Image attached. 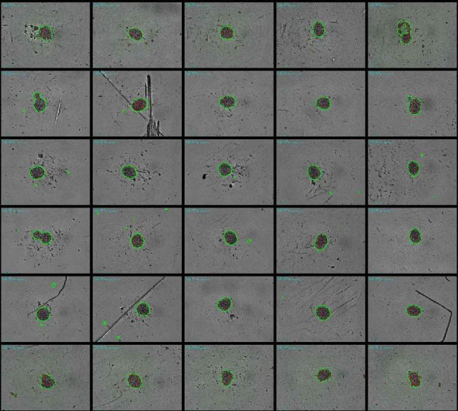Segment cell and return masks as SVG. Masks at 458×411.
Returning <instances> with one entry per match:
<instances>
[{"label": "cell", "mask_w": 458, "mask_h": 411, "mask_svg": "<svg viewBox=\"0 0 458 411\" xmlns=\"http://www.w3.org/2000/svg\"><path fill=\"white\" fill-rule=\"evenodd\" d=\"M454 138L367 139L366 207L457 206Z\"/></svg>", "instance_id": "cell-15"}, {"label": "cell", "mask_w": 458, "mask_h": 411, "mask_svg": "<svg viewBox=\"0 0 458 411\" xmlns=\"http://www.w3.org/2000/svg\"><path fill=\"white\" fill-rule=\"evenodd\" d=\"M275 70H183V139L275 138Z\"/></svg>", "instance_id": "cell-1"}, {"label": "cell", "mask_w": 458, "mask_h": 411, "mask_svg": "<svg viewBox=\"0 0 458 411\" xmlns=\"http://www.w3.org/2000/svg\"><path fill=\"white\" fill-rule=\"evenodd\" d=\"M457 274L367 275L366 343H457Z\"/></svg>", "instance_id": "cell-14"}, {"label": "cell", "mask_w": 458, "mask_h": 411, "mask_svg": "<svg viewBox=\"0 0 458 411\" xmlns=\"http://www.w3.org/2000/svg\"><path fill=\"white\" fill-rule=\"evenodd\" d=\"M275 274L183 275V343H275Z\"/></svg>", "instance_id": "cell-3"}, {"label": "cell", "mask_w": 458, "mask_h": 411, "mask_svg": "<svg viewBox=\"0 0 458 411\" xmlns=\"http://www.w3.org/2000/svg\"><path fill=\"white\" fill-rule=\"evenodd\" d=\"M109 8L104 67L183 69V3Z\"/></svg>", "instance_id": "cell-25"}, {"label": "cell", "mask_w": 458, "mask_h": 411, "mask_svg": "<svg viewBox=\"0 0 458 411\" xmlns=\"http://www.w3.org/2000/svg\"><path fill=\"white\" fill-rule=\"evenodd\" d=\"M275 210L183 207V275L275 274Z\"/></svg>", "instance_id": "cell-10"}, {"label": "cell", "mask_w": 458, "mask_h": 411, "mask_svg": "<svg viewBox=\"0 0 458 411\" xmlns=\"http://www.w3.org/2000/svg\"><path fill=\"white\" fill-rule=\"evenodd\" d=\"M367 207H276L275 275L366 274Z\"/></svg>", "instance_id": "cell-7"}, {"label": "cell", "mask_w": 458, "mask_h": 411, "mask_svg": "<svg viewBox=\"0 0 458 411\" xmlns=\"http://www.w3.org/2000/svg\"><path fill=\"white\" fill-rule=\"evenodd\" d=\"M367 275H276L275 343H366Z\"/></svg>", "instance_id": "cell-8"}, {"label": "cell", "mask_w": 458, "mask_h": 411, "mask_svg": "<svg viewBox=\"0 0 458 411\" xmlns=\"http://www.w3.org/2000/svg\"><path fill=\"white\" fill-rule=\"evenodd\" d=\"M92 208L1 207L0 274H92Z\"/></svg>", "instance_id": "cell-13"}, {"label": "cell", "mask_w": 458, "mask_h": 411, "mask_svg": "<svg viewBox=\"0 0 458 411\" xmlns=\"http://www.w3.org/2000/svg\"><path fill=\"white\" fill-rule=\"evenodd\" d=\"M275 141L183 139V207L275 206Z\"/></svg>", "instance_id": "cell-5"}, {"label": "cell", "mask_w": 458, "mask_h": 411, "mask_svg": "<svg viewBox=\"0 0 458 411\" xmlns=\"http://www.w3.org/2000/svg\"><path fill=\"white\" fill-rule=\"evenodd\" d=\"M275 344V410H366V343Z\"/></svg>", "instance_id": "cell-16"}, {"label": "cell", "mask_w": 458, "mask_h": 411, "mask_svg": "<svg viewBox=\"0 0 458 411\" xmlns=\"http://www.w3.org/2000/svg\"><path fill=\"white\" fill-rule=\"evenodd\" d=\"M355 74L276 70L275 139L365 138V122L353 108Z\"/></svg>", "instance_id": "cell-23"}, {"label": "cell", "mask_w": 458, "mask_h": 411, "mask_svg": "<svg viewBox=\"0 0 458 411\" xmlns=\"http://www.w3.org/2000/svg\"><path fill=\"white\" fill-rule=\"evenodd\" d=\"M0 278V343H92V274Z\"/></svg>", "instance_id": "cell-11"}, {"label": "cell", "mask_w": 458, "mask_h": 411, "mask_svg": "<svg viewBox=\"0 0 458 411\" xmlns=\"http://www.w3.org/2000/svg\"><path fill=\"white\" fill-rule=\"evenodd\" d=\"M275 139V207L366 206V139Z\"/></svg>", "instance_id": "cell-2"}, {"label": "cell", "mask_w": 458, "mask_h": 411, "mask_svg": "<svg viewBox=\"0 0 458 411\" xmlns=\"http://www.w3.org/2000/svg\"><path fill=\"white\" fill-rule=\"evenodd\" d=\"M183 343V274L92 275V343Z\"/></svg>", "instance_id": "cell-6"}, {"label": "cell", "mask_w": 458, "mask_h": 411, "mask_svg": "<svg viewBox=\"0 0 458 411\" xmlns=\"http://www.w3.org/2000/svg\"><path fill=\"white\" fill-rule=\"evenodd\" d=\"M92 208V275L183 274V206Z\"/></svg>", "instance_id": "cell-9"}, {"label": "cell", "mask_w": 458, "mask_h": 411, "mask_svg": "<svg viewBox=\"0 0 458 411\" xmlns=\"http://www.w3.org/2000/svg\"><path fill=\"white\" fill-rule=\"evenodd\" d=\"M1 141V207L92 206L91 139Z\"/></svg>", "instance_id": "cell-12"}, {"label": "cell", "mask_w": 458, "mask_h": 411, "mask_svg": "<svg viewBox=\"0 0 458 411\" xmlns=\"http://www.w3.org/2000/svg\"><path fill=\"white\" fill-rule=\"evenodd\" d=\"M457 274V208L367 207L366 275Z\"/></svg>", "instance_id": "cell-18"}, {"label": "cell", "mask_w": 458, "mask_h": 411, "mask_svg": "<svg viewBox=\"0 0 458 411\" xmlns=\"http://www.w3.org/2000/svg\"><path fill=\"white\" fill-rule=\"evenodd\" d=\"M183 206V139H92V207Z\"/></svg>", "instance_id": "cell-4"}, {"label": "cell", "mask_w": 458, "mask_h": 411, "mask_svg": "<svg viewBox=\"0 0 458 411\" xmlns=\"http://www.w3.org/2000/svg\"><path fill=\"white\" fill-rule=\"evenodd\" d=\"M457 343H367L366 410L457 411Z\"/></svg>", "instance_id": "cell-21"}, {"label": "cell", "mask_w": 458, "mask_h": 411, "mask_svg": "<svg viewBox=\"0 0 458 411\" xmlns=\"http://www.w3.org/2000/svg\"><path fill=\"white\" fill-rule=\"evenodd\" d=\"M272 343H183L185 411L275 410Z\"/></svg>", "instance_id": "cell-17"}, {"label": "cell", "mask_w": 458, "mask_h": 411, "mask_svg": "<svg viewBox=\"0 0 458 411\" xmlns=\"http://www.w3.org/2000/svg\"><path fill=\"white\" fill-rule=\"evenodd\" d=\"M152 72L151 137L183 139V69Z\"/></svg>", "instance_id": "cell-26"}, {"label": "cell", "mask_w": 458, "mask_h": 411, "mask_svg": "<svg viewBox=\"0 0 458 411\" xmlns=\"http://www.w3.org/2000/svg\"><path fill=\"white\" fill-rule=\"evenodd\" d=\"M1 411L92 410V343H0Z\"/></svg>", "instance_id": "cell-20"}, {"label": "cell", "mask_w": 458, "mask_h": 411, "mask_svg": "<svg viewBox=\"0 0 458 411\" xmlns=\"http://www.w3.org/2000/svg\"><path fill=\"white\" fill-rule=\"evenodd\" d=\"M352 5L275 3V70L357 67Z\"/></svg>", "instance_id": "cell-24"}, {"label": "cell", "mask_w": 458, "mask_h": 411, "mask_svg": "<svg viewBox=\"0 0 458 411\" xmlns=\"http://www.w3.org/2000/svg\"><path fill=\"white\" fill-rule=\"evenodd\" d=\"M92 410H183V343H92Z\"/></svg>", "instance_id": "cell-19"}, {"label": "cell", "mask_w": 458, "mask_h": 411, "mask_svg": "<svg viewBox=\"0 0 458 411\" xmlns=\"http://www.w3.org/2000/svg\"><path fill=\"white\" fill-rule=\"evenodd\" d=\"M275 70V3H183V70Z\"/></svg>", "instance_id": "cell-22"}]
</instances>
